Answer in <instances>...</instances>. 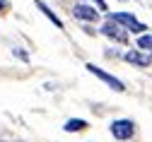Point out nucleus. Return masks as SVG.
<instances>
[{"label": "nucleus", "instance_id": "nucleus-9", "mask_svg": "<svg viewBox=\"0 0 152 142\" xmlns=\"http://www.w3.org/2000/svg\"><path fill=\"white\" fill-rule=\"evenodd\" d=\"M138 48H142V51H152V34H140V39H138Z\"/></svg>", "mask_w": 152, "mask_h": 142}, {"label": "nucleus", "instance_id": "nucleus-1", "mask_svg": "<svg viewBox=\"0 0 152 142\" xmlns=\"http://www.w3.org/2000/svg\"><path fill=\"white\" fill-rule=\"evenodd\" d=\"M109 19H113V22H116V24H121L126 31L130 29L133 34H145L147 31V27L142 24V22H138V19L135 17H133V15H126V12H113Z\"/></svg>", "mask_w": 152, "mask_h": 142}, {"label": "nucleus", "instance_id": "nucleus-10", "mask_svg": "<svg viewBox=\"0 0 152 142\" xmlns=\"http://www.w3.org/2000/svg\"><path fill=\"white\" fill-rule=\"evenodd\" d=\"M15 55H17V58H22V60H29V55H27L22 48H15Z\"/></svg>", "mask_w": 152, "mask_h": 142}, {"label": "nucleus", "instance_id": "nucleus-6", "mask_svg": "<svg viewBox=\"0 0 152 142\" xmlns=\"http://www.w3.org/2000/svg\"><path fill=\"white\" fill-rule=\"evenodd\" d=\"M123 58L128 60V63H133V65H140V68H147V65L152 63V58H150V55H142L140 51H128Z\"/></svg>", "mask_w": 152, "mask_h": 142}, {"label": "nucleus", "instance_id": "nucleus-7", "mask_svg": "<svg viewBox=\"0 0 152 142\" xmlns=\"http://www.w3.org/2000/svg\"><path fill=\"white\" fill-rule=\"evenodd\" d=\"M36 5H39V10H41V12H44V15H46V17L51 19V22H53L56 27H58V29H63V22H61L58 17H56V12H53V10H51V7H48V5L44 3V0H36Z\"/></svg>", "mask_w": 152, "mask_h": 142}, {"label": "nucleus", "instance_id": "nucleus-2", "mask_svg": "<svg viewBox=\"0 0 152 142\" xmlns=\"http://www.w3.org/2000/svg\"><path fill=\"white\" fill-rule=\"evenodd\" d=\"M87 70L94 75V77H99L102 79V82L104 84H109L113 92H126V84L121 82V79H116V77H113V75H109V72H104L102 68H97V65H92V63H87Z\"/></svg>", "mask_w": 152, "mask_h": 142}, {"label": "nucleus", "instance_id": "nucleus-4", "mask_svg": "<svg viewBox=\"0 0 152 142\" xmlns=\"http://www.w3.org/2000/svg\"><path fill=\"white\" fill-rule=\"evenodd\" d=\"M133 133H135L133 120H113V123H111V135L116 140H130Z\"/></svg>", "mask_w": 152, "mask_h": 142}, {"label": "nucleus", "instance_id": "nucleus-3", "mask_svg": "<svg viewBox=\"0 0 152 142\" xmlns=\"http://www.w3.org/2000/svg\"><path fill=\"white\" fill-rule=\"evenodd\" d=\"M102 34H104V36H109V39H113V41H118V44H128V31H126V29H121L116 22H113V19H106V22H104Z\"/></svg>", "mask_w": 152, "mask_h": 142}, {"label": "nucleus", "instance_id": "nucleus-11", "mask_svg": "<svg viewBox=\"0 0 152 142\" xmlns=\"http://www.w3.org/2000/svg\"><path fill=\"white\" fill-rule=\"evenodd\" d=\"M7 3H5V0H0V12H3V7H5Z\"/></svg>", "mask_w": 152, "mask_h": 142}, {"label": "nucleus", "instance_id": "nucleus-8", "mask_svg": "<svg viewBox=\"0 0 152 142\" xmlns=\"http://www.w3.org/2000/svg\"><path fill=\"white\" fill-rule=\"evenodd\" d=\"M63 128H65L68 133H80V130H85V128H87V120H82V118H70Z\"/></svg>", "mask_w": 152, "mask_h": 142}, {"label": "nucleus", "instance_id": "nucleus-5", "mask_svg": "<svg viewBox=\"0 0 152 142\" xmlns=\"http://www.w3.org/2000/svg\"><path fill=\"white\" fill-rule=\"evenodd\" d=\"M72 15L77 17V19H82V22H97V19H99V12L94 10L92 5H85V3L75 5L72 7Z\"/></svg>", "mask_w": 152, "mask_h": 142}]
</instances>
